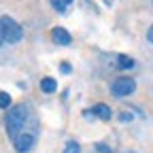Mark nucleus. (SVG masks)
Instances as JSON below:
<instances>
[{
  "instance_id": "4468645a",
  "label": "nucleus",
  "mask_w": 153,
  "mask_h": 153,
  "mask_svg": "<svg viewBox=\"0 0 153 153\" xmlns=\"http://www.w3.org/2000/svg\"><path fill=\"white\" fill-rule=\"evenodd\" d=\"M119 119H121V121H132V115H130V113H121Z\"/></svg>"
},
{
  "instance_id": "ddd939ff",
  "label": "nucleus",
  "mask_w": 153,
  "mask_h": 153,
  "mask_svg": "<svg viewBox=\"0 0 153 153\" xmlns=\"http://www.w3.org/2000/svg\"><path fill=\"white\" fill-rule=\"evenodd\" d=\"M60 70H62V72H66V74H68V72H72V66H70V64H68V62H62V64H60Z\"/></svg>"
},
{
  "instance_id": "7ed1b4c3",
  "label": "nucleus",
  "mask_w": 153,
  "mask_h": 153,
  "mask_svg": "<svg viewBox=\"0 0 153 153\" xmlns=\"http://www.w3.org/2000/svg\"><path fill=\"white\" fill-rule=\"evenodd\" d=\"M111 91H113V96H117V98H126V96L136 91V81H134L132 76H119V79L113 81Z\"/></svg>"
},
{
  "instance_id": "39448f33",
  "label": "nucleus",
  "mask_w": 153,
  "mask_h": 153,
  "mask_svg": "<svg viewBox=\"0 0 153 153\" xmlns=\"http://www.w3.org/2000/svg\"><path fill=\"white\" fill-rule=\"evenodd\" d=\"M51 41H53L55 45L68 47V45L72 43V36H70V32L64 30V28H53V30H51Z\"/></svg>"
},
{
  "instance_id": "f8f14e48",
  "label": "nucleus",
  "mask_w": 153,
  "mask_h": 153,
  "mask_svg": "<svg viewBox=\"0 0 153 153\" xmlns=\"http://www.w3.org/2000/svg\"><path fill=\"white\" fill-rule=\"evenodd\" d=\"M96 151H98V153H113L104 143H96Z\"/></svg>"
},
{
  "instance_id": "0eeeda50",
  "label": "nucleus",
  "mask_w": 153,
  "mask_h": 153,
  "mask_svg": "<svg viewBox=\"0 0 153 153\" xmlns=\"http://www.w3.org/2000/svg\"><path fill=\"white\" fill-rule=\"evenodd\" d=\"M41 89H43V94H53L57 89V81L51 79V76H45V79L41 81Z\"/></svg>"
},
{
  "instance_id": "f257e3e1",
  "label": "nucleus",
  "mask_w": 153,
  "mask_h": 153,
  "mask_svg": "<svg viewBox=\"0 0 153 153\" xmlns=\"http://www.w3.org/2000/svg\"><path fill=\"white\" fill-rule=\"evenodd\" d=\"M26 121H28V106L26 104H17V106L9 108L7 117H4V128H7V134L11 140H15L24 132Z\"/></svg>"
},
{
  "instance_id": "9b49d317",
  "label": "nucleus",
  "mask_w": 153,
  "mask_h": 153,
  "mask_svg": "<svg viewBox=\"0 0 153 153\" xmlns=\"http://www.w3.org/2000/svg\"><path fill=\"white\" fill-rule=\"evenodd\" d=\"M13 100H11V96L7 91H0V108H11Z\"/></svg>"
},
{
  "instance_id": "20e7f679",
  "label": "nucleus",
  "mask_w": 153,
  "mask_h": 153,
  "mask_svg": "<svg viewBox=\"0 0 153 153\" xmlns=\"http://www.w3.org/2000/svg\"><path fill=\"white\" fill-rule=\"evenodd\" d=\"M34 143H36V136H34V134L22 132V134L13 140V147H15L17 153H30V151L34 149Z\"/></svg>"
},
{
  "instance_id": "2eb2a0df",
  "label": "nucleus",
  "mask_w": 153,
  "mask_h": 153,
  "mask_svg": "<svg viewBox=\"0 0 153 153\" xmlns=\"http://www.w3.org/2000/svg\"><path fill=\"white\" fill-rule=\"evenodd\" d=\"M147 41L153 45V26H151V28H149V32H147Z\"/></svg>"
},
{
  "instance_id": "dca6fc26",
  "label": "nucleus",
  "mask_w": 153,
  "mask_h": 153,
  "mask_svg": "<svg viewBox=\"0 0 153 153\" xmlns=\"http://www.w3.org/2000/svg\"><path fill=\"white\" fill-rule=\"evenodd\" d=\"M0 47H2V34H0Z\"/></svg>"
},
{
  "instance_id": "9d476101",
  "label": "nucleus",
  "mask_w": 153,
  "mask_h": 153,
  "mask_svg": "<svg viewBox=\"0 0 153 153\" xmlns=\"http://www.w3.org/2000/svg\"><path fill=\"white\" fill-rule=\"evenodd\" d=\"M62 153H81V145L74 143V140H70V143L64 145V151Z\"/></svg>"
},
{
  "instance_id": "6e6552de",
  "label": "nucleus",
  "mask_w": 153,
  "mask_h": 153,
  "mask_svg": "<svg viewBox=\"0 0 153 153\" xmlns=\"http://www.w3.org/2000/svg\"><path fill=\"white\" fill-rule=\"evenodd\" d=\"M117 64H119V68H123V70H130V68H134V62L130 55H123V53H119L117 55Z\"/></svg>"
},
{
  "instance_id": "1a4fd4ad",
  "label": "nucleus",
  "mask_w": 153,
  "mask_h": 153,
  "mask_svg": "<svg viewBox=\"0 0 153 153\" xmlns=\"http://www.w3.org/2000/svg\"><path fill=\"white\" fill-rule=\"evenodd\" d=\"M49 2H51V7H53L57 13H64V11H66V7L72 2V0H49Z\"/></svg>"
},
{
  "instance_id": "f03ea898",
  "label": "nucleus",
  "mask_w": 153,
  "mask_h": 153,
  "mask_svg": "<svg viewBox=\"0 0 153 153\" xmlns=\"http://www.w3.org/2000/svg\"><path fill=\"white\" fill-rule=\"evenodd\" d=\"M0 34H2V43H9V45H15L24 38V30L15 19H11L9 15L0 17Z\"/></svg>"
},
{
  "instance_id": "423d86ee",
  "label": "nucleus",
  "mask_w": 153,
  "mask_h": 153,
  "mask_svg": "<svg viewBox=\"0 0 153 153\" xmlns=\"http://www.w3.org/2000/svg\"><path fill=\"white\" fill-rule=\"evenodd\" d=\"M91 113L96 115L98 119H102V121H108L111 117H113V113H111V108L106 106V104H96V106H91Z\"/></svg>"
}]
</instances>
